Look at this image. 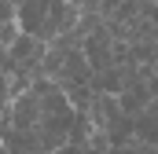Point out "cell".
Wrapping results in <instances>:
<instances>
[{"mask_svg":"<svg viewBox=\"0 0 158 154\" xmlns=\"http://www.w3.org/2000/svg\"><path fill=\"white\" fill-rule=\"evenodd\" d=\"M52 154H92L85 143H66V147H59V151H52Z\"/></svg>","mask_w":158,"mask_h":154,"instance_id":"3957f363","label":"cell"},{"mask_svg":"<svg viewBox=\"0 0 158 154\" xmlns=\"http://www.w3.org/2000/svg\"><path fill=\"white\" fill-rule=\"evenodd\" d=\"M11 15H15L22 37H33L40 44H52L77 22V7L70 0H15Z\"/></svg>","mask_w":158,"mask_h":154,"instance_id":"7a4b0ae2","label":"cell"},{"mask_svg":"<svg viewBox=\"0 0 158 154\" xmlns=\"http://www.w3.org/2000/svg\"><path fill=\"white\" fill-rule=\"evenodd\" d=\"M77 114L48 77H33L0 114V147L11 154H52L70 143Z\"/></svg>","mask_w":158,"mask_h":154,"instance_id":"6da1fadb","label":"cell"}]
</instances>
